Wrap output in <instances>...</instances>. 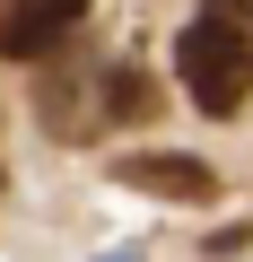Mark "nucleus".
I'll return each instance as SVG.
<instances>
[{
  "label": "nucleus",
  "instance_id": "obj_1",
  "mask_svg": "<svg viewBox=\"0 0 253 262\" xmlns=\"http://www.w3.org/2000/svg\"><path fill=\"white\" fill-rule=\"evenodd\" d=\"M175 79L210 122L244 114V96H253V0H201V18L175 35Z\"/></svg>",
  "mask_w": 253,
  "mask_h": 262
},
{
  "label": "nucleus",
  "instance_id": "obj_4",
  "mask_svg": "<svg viewBox=\"0 0 253 262\" xmlns=\"http://www.w3.org/2000/svg\"><path fill=\"white\" fill-rule=\"evenodd\" d=\"M96 114H105V122H149V114H157V79H149L140 61L105 70V96H96Z\"/></svg>",
  "mask_w": 253,
  "mask_h": 262
},
{
  "label": "nucleus",
  "instance_id": "obj_2",
  "mask_svg": "<svg viewBox=\"0 0 253 262\" xmlns=\"http://www.w3.org/2000/svg\"><path fill=\"white\" fill-rule=\"evenodd\" d=\"M87 18V0H0V61H44L53 44H70Z\"/></svg>",
  "mask_w": 253,
  "mask_h": 262
},
{
  "label": "nucleus",
  "instance_id": "obj_3",
  "mask_svg": "<svg viewBox=\"0 0 253 262\" xmlns=\"http://www.w3.org/2000/svg\"><path fill=\"white\" fill-rule=\"evenodd\" d=\"M113 184H131L149 201H218V175L183 149H140V158H113Z\"/></svg>",
  "mask_w": 253,
  "mask_h": 262
},
{
  "label": "nucleus",
  "instance_id": "obj_5",
  "mask_svg": "<svg viewBox=\"0 0 253 262\" xmlns=\"http://www.w3.org/2000/svg\"><path fill=\"white\" fill-rule=\"evenodd\" d=\"M113 262H140V253H113Z\"/></svg>",
  "mask_w": 253,
  "mask_h": 262
}]
</instances>
